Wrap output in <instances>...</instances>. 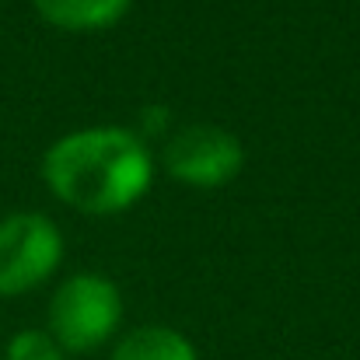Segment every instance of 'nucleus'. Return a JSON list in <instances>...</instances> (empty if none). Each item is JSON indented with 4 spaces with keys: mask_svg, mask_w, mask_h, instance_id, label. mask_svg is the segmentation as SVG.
Returning <instances> with one entry per match:
<instances>
[{
    "mask_svg": "<svg viewBox=\"0 0 360 360\" xmlns=\"http://www.w3.org/2000/svg\"><path fill=\"white\" fill-rule=\"evenodd\" d=\"M122 297L112 280L98 273H77L63 280L49 301V336L60 350H98L120 326Z\"/></svg>",
    "mask_w": 360,
    "mask_h": 360,
    "instance_id": "2",
    "label": "nucleus"
},
{
    "mask_svg": "<svg viewBox=\"0 0 360 360\" xmlns=\"http://www.w3.org/2000/svg\"><path fill=\"white\" fill-rule=\"evenodd\" d=\"M35 11L56 25V28H70V32H91V28H109L116 25L122 14L129 11L133 0H32Z\"/></svg>",
    "mask_w": 360,
    "mask_h": 360,
    "instance_id": "5",
    "label": "nucleus"
},
{
    "mask_svg": "<svg viewBox=\"0 0 360 360\" xmlns=\"http://www.w3.org/2000/svg\"><path fill=\"white\" fill-rule=\"evenodd\" d=\"M42 179L56 200L81 214H120L150 189L154 161L133 129L91 126L46 150Z\"/></svg>",
    "mask_w": 360,
    "mask_h": 360,
    "instance_id": "1",
    "label": "nucleus"
},
{
    "mask_svg": "<svg viewBox=\"0 0 360 360\" xmlns=\"http://www.w3.org/2000/svg\"><path fill=\"white\" fill-rule=\"evenodd\" d=\"M112 360H200L193 343L165 326H140L126 333L116 347Z\"/></svg>",
    "mask_w": 360,
    "mask_h": 360,
    "instance_id": "6",
    "label": "nucleus"
},
{
    "mask_svg": "<svg viewBox=\"0 0 360 360\" xmlns=\"http://www.w3.org/2000/svg\"><path fill=\"white\" fill-rule=\"evenodd\" d=\"M63 259V238L42 214H14L0 221V297L39 287Z\"/></svg>",
    "mask_w": 360,
    "mask_h": 360,
    "instance_id": "4",
    "label": "nucleus"
},
{
    "mask_svg": "<svg viewBox=\"0 0 360 360\" xmlns=\"http://www.w3.org/2000/svg\"><path fill=\"white\" fill-rule=\"evenodd\" d=\"M7 360H63L60 343L49 336V333H39V329H25L11 340L7 347Z\"/></svg>",
    "mask_w": 360,
    "mask_h": 360,
    "instance_id": "7",
    "label": "nucleus"
},
{
    "mask_svg": "<svg viewBox=\"0 0 360 360\" xmlns=\"http://www.w3.org/2000/svg\"><path fill=\"white\" fill-rule=\"evenodd\" d=\"M245 165V147L231 129L193 122L165 143V172L193 189L228 186Z\"/></svg>",
    "mask_w": 360,
    "mask_h": 360,
    "instance_id": "3",
    "label": "nucleus"
}]
</instances>
